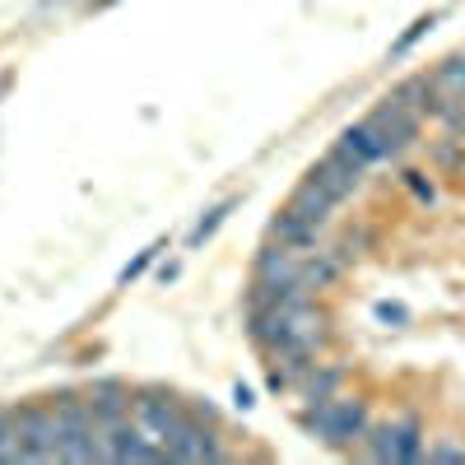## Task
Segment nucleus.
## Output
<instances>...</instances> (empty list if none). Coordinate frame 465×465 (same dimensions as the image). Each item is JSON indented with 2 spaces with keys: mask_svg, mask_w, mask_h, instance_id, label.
Listing matches in <instances>:
<instances>
[{
  "mask_svg": "<svg viewBox=\"0 0 465 465\" xmlns=\"http://www.w3.org/2000/svg\"><path fill=\"white\" fill-rule=\"evenodd\" d=\"M10 84H15V70H0V98L10 94Z\"/></svg>",
  "mask_w": 465,
  "mask_h": 465,
  "instance_id": "aec40b11",
  "label": "nucleus"
},
{
  "mask_svg": "<svg viewBox=\"0 0 465 465\" xmlns=\"http://www.w3.org/2000/svg\"><path fill=\"white\" fill-rule=\"evenodd\" d=\"M368 122L381 131V140H386V159H401V153L410 149V144H419V131H423V116H414L405 103H396L391 94H386L372 112H368Z\"/></svg>",
  "mask_w": 465,
  "mask_h": 465,
  "instance_id": "7ed1b4c3",
  "label": "nucleus"
},
{
  "mask_svg": "<svg viewBox=\"0 0 465 465\" xmlns=\"http://www.w3.org/2000/svg\"><path fill=\"white\" fill-rule=\"evenodd\" d=\"M131 410H135V423H140V429L159 442L163 451H168V438L191 419V410H186L182 401L163 396V391H144L140 401H131Z\"/></svg>",
  "mask_w": 465,
  "mask_h": 465,
  "instance_id": "20e7f679",
  "label": "nucleus"
},
{
  "mask_svg": "<svg viewBox=\"0 0 465 465\" xmlns=\"http://www.w3.org/2000/svg\"><path fill=\"white\" fill-rule=\"evenodd\" d=\"M423 460H465V451L460 447H429V456Z\"/></svg>",
  "mask_w": 465,
  "mask_h": 465,
  "instance_id": "a211bd4d",
  "label": "nucleus"
},
{
  "mask_svg": "<svg viewBox=\"0 0 465 465\" xmlns=\"http://www.w3.org/2000/svg\"><path fill=\"white\" fill-rule=\"evenodd\" d=\"M302 429L312 433L317 442L335 447V451H354V447H363L368 433H372V414H368V401L335 391V396H326V401H307Z\"/></svg>",
  "mask_w": 465,
  "mask_h": 465,
  "instance_id": "f257e3e1",
  "label": "nucleus"
},
{
  "mask_svg": "<svg viewBox=\"0 0 465 465\" xmlns=\"http://www.w3.org/2000/svg\"><path fill=\"white\" fill-rule=\"evenodd\" d=\"M363 173H368V168H359L354 159H344L340 149L322 153V159H317L312 168H307V177H312V182H322V186L331 191V196H335L340 205H344L349 196H354L359 186H363Z\"/></svg>",
  "mask_w": 465,
  "mask_h": 465,
  "instance_id": "423d86ee",
  "label": "nucleus"
},
{
  "mask_svg": "<svg viewBox=\"0 0 465 465\" xmlns=\"http://www.w3.org/2000/svg\"><path fill=\"white\" fill-rule=\"evenodd\" d=\"M168 460H228V451L219 447V433L210 429V419L191 414L168 438Z\"/></svg>",
  "mask_w": 465,
  "mask_h": 465,
  "instance_id": "39448f33",
  "label": "nucleus"
},
{
  "mask_svg": "<svg viewBox=\"0 0 465 465\" xmlns=\"http://www.w3.org/2000/svg\"><path fill=\"white\" fill-rule=\"evenodd\" d=\"M340 381H344V368H335V363H312V368L302 372V381H298V396H302V401H326V396L340 391Z\"/></svg>",
  "mask_w": 465,
  "mask_h": 465,
  "instance_id": "f8f14e48",
  "label": "nucleus"
},
{
  "mask_svg": "<svg viewBox=\"0 0 465 465\" xmlns=\"http://www.w3.org/2000/svg\"><path fill=\"white\" fill-rule=\"evenodd\" d=\"M163 247H168V242H163V238H159V242H153V247H144V252H140V256H135V261H131V265H126V270H122V280H116V284H122V289H126V284H135V280H140V275H144V270H149V265H153V256H159V252H163Z\"/></svg>",
  "mask_w": 465,
  "mask_h": 465,
  "instance_id": "f3484780",
  "label": "nucleus"
},
{
  "mask_svg": "<svg viewBox=\"0 0 465 465\" xmlns=\"http://www.w3.org/2000/svg\"><path fill=\"white\" fill-rule=\"evenodd\" d=\"M429 159H433L438 173H465V140H456V135L438 140V144L429 149Z\"/></svg>",
  "mask_w": 465,
  "mask_h": 465,
  "instance_id": "4468645a",
  "label": "nucleus"
},
{
  "mask_svg": "<svg viewBox=\"0 0 465 465\" xmlns=\"http://www.w3.org/2000/svg\"><path fill=\"white\" fill-rule=\"evenodd\" d=\"M401 182H405V191L419 201V205H433L438 201V186H433V177L429 173H419V168H410V173H401Z\"/></svg>",
  "mask_w": 465,
  "mask_h": 465,
  "instance_id": "dca6fc26",
  "label": "nucleus"
},
{
  "mask_svg": "<svg viewBox=\"0 0 465 465\" xmlns=\"http://www.w3.org/2000/svg\"><path fill=\"white\" fill-rule=\"evenodd\" d=\"M270 242L293 247V252H312V247H322V228L307 223L302 214H293V210L284 205L275 219H270Z\"/></svg>",
  "mask_w": 465,
  "mask_h": 465,
  "instance_id": "1a4fd4ad",
  "label": "nucleus"
},
{
  "mask_svg": "<svg viewBox=\"0 0 465 465\" xmlns=\"http://www.w3.org/2000/svg\"><path fill=\"white\" fill-rule=\"evenodd\" d=\"M89 410H94L98 423L131 419V386H122V381H94L89 386Z\"/></svg>",
  "mask_w": 465,
  "mask_h": 465,
  "instance_id": "9d476101",
  "label": "nucleus"
},
{
  "mask_svg": "<svg viewBox=\"0 0 465 465\" xmlns=\"http://www.w3.org/2000/svg\"><path fill=\"white\" fill-rule=\"evenodd\" d=\"M377 322H405V307H396V302H377Z\"/></svg>",
  "mask_w": 465,
  "mask_h": 465,
  "instance_id": "6ab92c4d",
  "label": "nucleus"
},
{
  "mask_svg": "<svg viewBox=\"0 0 465 465\" xmlns=\"http://www.w3.org/2000/svg\"><path fill=\"white\" fill-rule=\"evenodd\" d=\"M232 210H238V196H228L223 205H214V210H205V214H201V223H196V228H191V238H186V247H191V252H196V247H201L205 238H214V228H219V223H223V219H228Z\"/></svg>",
  "mask_w": 465,
  "mask_h": 465,
  "instance_id": "ddd939ff",
  "label": "nucleus"
},
{
  "mask_svg": "<svg viewBox=\"0 0 465 465\" xmlns=\"http://www.w3.org/2000/svg\"><path fill=\"white\" fill-rule=\"evenodd\" d=\"M438 19H442V15H419V19H414V24H410V28H405V33L396 37V43H391V56L401 61V56H405V52H410V47L419 43L423 33H433V28H438Z\"/></svg>",
  "mask_w": 465,
  "mask_h": 465,
  "instance_id": "2eb2a0df",
  "label": "nucleus"
},
{
  "mask_svg": "<svg viewBox=\"0 0 465 465\" xmlns=\"http://www.w3.org/2000/svg\"><path fill=\"white\" fill-rule=\"evenodd\" d=\"M391 98L405 103L414 116H423V122H438V94H433L429 70H423V74H405V80L391 89Z\"/></svg>",
  "mask_w": 465,
  "mask_h": 465,
  "instance_id": "9b49d317",
  "label": "nucleus"
},
{
  "mask_svg": "<svg viewBox=\"0 0 465 465\" xmlns=\"http://www.w3.org/2000/svg\"><path fill=\"white\" fill-rule=\"evenodd\" d=\"M284 205H289V210H293V214H302V219H307V223H317V228H326V223H331V214H335V205H340V201H335V196H331V191H326V186H322V182H312V177H302V182H298V186H293V196H289V201H284Z\"/></svg>",
  "mask_w": 465,
  "mask_h": 465,
  "instance_id": "6e6552de",
  "label": "nucleus"
},
{
  "mask_svg": "<svg viewBox=\"0 0 465 465\" xmlns=\"http://www.w3.org/2000/svg\"><path fill=\"white\" fill-rule=\"evenodd\" d=\"M335 149L344 153V159H354L359 168H372V163H386V140H381V131L368 122H354V126H344L340 131V140H335Z\"/></svg>",
  "mask_w": 465,
  "mask_h": 465,
  "instance_id": "0eeeda50",
  "label": "nucleus"
},
{
  "mask_svg": "<svg viewBox=\"0 0 465 465\" xmlns=\"http://www.w3.org/2000/svg\"><path fill=\"white\" fill-rule=\"evenodd\" d=\"M363 456L368 460H423L429 456V438H423V423L414 419V414H401V419H391V423H381V429H372L368 433V442H363Z\"/></svg>",
  "mask_w": 465,
  "mask_h": 465,
  "instance_id": "f03ea898",
  "label": "nucleus"
}]
</instances>
